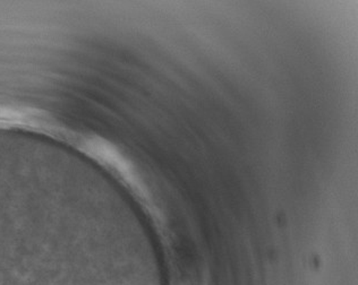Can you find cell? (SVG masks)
Segmentation results:
<instances>
[{"label":"cell","mask_w":358,"mask_h":285,"mask_svg":"<svg viewBox=\"0 0 358 285\" xmlns=\"http://www.w3.org/2000/svg\"><path fill=\"white\" fill-rule=\"evenodd\" d=\"M0 285H65L54 268L27 255H0Z\"/></svg>","instance_id":"obj_1"}]
</instances>
